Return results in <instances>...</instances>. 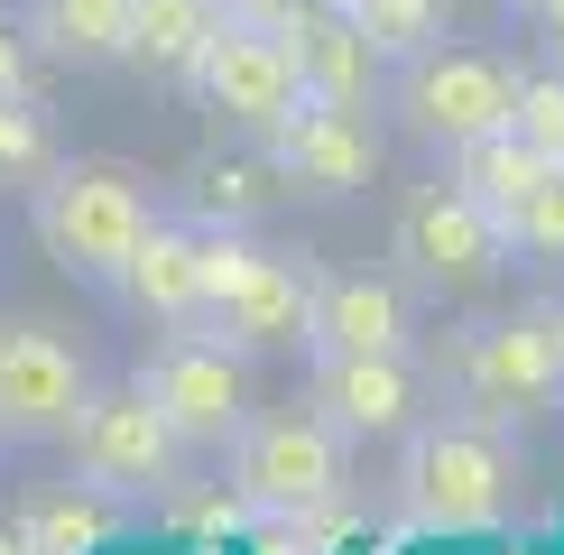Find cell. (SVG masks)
Here are the masks:
<instances>
[{"mask_svg": "<svg viewBox=\"0 0 564 555\" xmlns=\"http://www.w3.org/2000/svg\"><path fill=\"white\" fill-rule=\"evenodd\" d=\"M185 195H195V222L204 231H250V222H269L296 185L278 176V157L260 149V157H204Z\"/></svg>", "mask_w": 564, "mask_h": 555, "instance_id": "ac0fdd59", "label": "cell"}, {"mask_svg": "<svg viewBox=\"0 0 564 555\" xmlns=\"http://www.w3.org/2000/svg\"><path fill=\"white\" fill-rule=\"evenodd\" d=\"M389 111H398L408 139H426V149L454 157V149H473V139L519 121V65L490 56V46H426V56L398 65Z\"/></svg>", "mask_w": 564, "mask_h": 555, "instance_id": "277c9868", "label": "cell"}, {"mask_svg": "<svg viewBox=\"0 0 564 555\" xmlns=\"http://www.w3.org/2000/svg\"><path fill=\"white\" fill-rule=\"evenodd\" d=\"M269 157L278 176L296 185V195H361L370 176H380V121H370V102H324V92H305L288 121L269 130Z\"/></svg>", "mask_w": 564, "mask_h": 555, "instance_id": "4fadbf2b", "label": "cell"}, {"mask_svg": "<svg viewBox=\"0 0 564 555\" xmlns=\"http://www.w3.org/2000/svg\"><path fill=\"white\" fill-rule=\"evenodd\" d=\"M389 250L408 260L416 287H435V296H481L490 278L519 260L509 231H500V214H490L473 185H416V195L398 204Z\"/></svg>", "mask_w": 564, "mask_h": 555, "instance_id": "52a82bcc", "label": "cell"}, {"mask_svg": "<svg viewBox=\"0 0 564 555\" xmlns=\"http://www.w3.org/2000/svg\"><path fill=\"white\" fill-rule=\"evenodd\" d=\"M343 426H324L315 407H269L241 426L231 445V481H241L250 509H278V519H315V509L343 500Z\"/></svg>", "mask_w": 564, "mask_h": 555, "instance_id": "ba28073f", "label": "cell"}, {"mask_svg": "<svg viewBox=\"0 0 564 555\" xmlns=\"http://www.w3.org/2000/svg\"><path fill=\"white\" fill-rule=\"evenodd\" d=\"M546 334H555V370H564V306H546Z\"/></svg>", "mask_w": 564, "mask_h": 555, "instance_id": "f1b7e54d", "label": "cell"}, {"mask_svg": "<svg viewBox=\"0 0 564 555\" xmlns=\"http://www.w3.org/2000/svg\"><path fill=\"white\" fill-rule=\"evenodd\" d=\"M29 37L56 65H130L139 56V0H29Z\"/></svg>", "mask_w": 564, "mask_h": 555, "instance_id": "e0dca14e", "label": "cell"}, {"mask_svg": "<svg viewBox=\"0 0 564 555\" xmlns=\"http://www.w3.org/2000/svg\"><path fill=\"white\" fill-rule=\"evenodd\" d=\"M305 407L343 426L351 445H408V426L426 416V370L408 352H315Z\"/></svg>", "mask_w": 564, "mask_h": 555, "instance_id": "7c38bea8", "label": "cell"}, {"mask_svg": "<svg viewBox=\"0 0 564 555\" xmlns=\"http://www.w3.org/2000/svg\"><path fill=\"white\" fill-rule=\"evenodd\" d=\"M519 491V454L490 416H416L408 454H398V500L426 527H490Z\"/></svg>", "mask_w": 564, "mask_h": 555, "instance_id": "3957f363", "label": "cell"}, {"mask_svg": "<svg viewBox=\"0 0 564 555\" xmlns=\"http://www.w3.org/2000/svg\"><path fill=\"white\" fill-rule=\"evenodd\" d=\"M149 222H158L149 176L121 167V157H56V167L29 185L37 250L75 278V287H102V296H121L139 241H149Z\"/></svg>", "mask_w": 564, "mask_h": 555, "instance_id": "6da1fadb", "label": "cell"}, {"mask_svg": "<svg viewBox=\"0 0 564 555\" xmlns=\"http://www.w3.org/2000/svg\"><path fill=\"white\" fill-rule=\"evenodd\" d=\"M56 167V130L29 92H0V195H29V185Z\"/></svg>", "mask_w": 564, "mask_h": 555, "instance_id": "603a6c76", "label": "cell"}, {"mask_svg": "<svg viewBox=\"0 0 564 555\" xmlns=\"http://www.w3.org/2000/svg\"><path fill=\"white\" fill-rule=\"evenodd\" d=\"M204 334L241 361L315 352V269L288 250H260L250 231H204Z\"/></svg>", "mask_w": 564, "mask_h": 555, "instance_id": "7a4b0ae2", "label": "cell"}, {"mask_svg": "<svg viewBox=\"0 0 564 555\" xmlns=\"http://www.w3.org/2000/svg\"><path fill=\"white\" fill-rule=\"evenodd\" d=\"M408 287L398 278H315V352H408Z\"/></svg>", "mask_w": 564, "mask_h": 555, "instance_id": "2e32d148", "label": "cell"}, {"mask_svg": "<svg viewBox=\"0 0 564 555\" xmlns=\"http://www.w3.org/2000/svg\"><path fill=\"white\" fill-rule=\"evenodd\" d=\"M528 19H536V37H546V46H555V56H564V0H536V10H528Z\"/></svg>", "mask_w": 564, "mask_h": 555, "instance_id": "4316f807", "label": "cell"}, {"mask_svg": "<svg viewBox=\"0 0 564 555\" xmlns=\"http://www.w3.org/2000/svg\"><path fill=\"white\" fill-rule=\"evenodd\" d=\"M0 555H37V546H29V527H0Z\"/></svg>", "mask_w": 564, "mask_h": 555, "instance_id": "83f0119b", "label": "cell"}, {"mask_svg": "<svg viewBox=\"0 0 564 555\" xmlns=\"http://www.w3.org/2000/svg\"><path fill=\"white\" fill-rule=\"evenodd\" d=\"M185 92H195V102L214 111L223 130H250V139H269V130L305 102L288 37H278L269 19H250V10H223V29H214V46L195 56Z\"/></svg>", "mask_w": 564, "mask_h": 555, "instance_id": "8fae6325", "label": "cell"}, {"mask_svg": "<svg viewBox=\"0 0 564 555\" xmlns=\"http://www.w3.org/2000/svg\"><path fill=\"white\" fill-rule=\"evenodd\" d=\"M93 399V361L65 324L0 315V445H65Z\"/></svg>", "mask_w": 564, "mask_h": 555, "instance_id": "8992f818", "label": "cell"}, {"mask_svg": "<svg viewBox=\"0 0 564 555\" xmlns=\"http://www.w3.org/2000/svg\"><path fill=\"white\" fill-rule=\"evenodd\" d=\"M343 10H351V29L380 46V65H408L426 46H444V0H343Z\"/></svg>", "mask_w": 564, "mask_h": 555, "instance_id": "7402d4cb", "label": "cell"}, {"mask_svg": "<svg viewBox=\"0 0 564 555\" xmlns=\"http://www.w3.org/2000/svg\"><path fill=\"white\" fill-rule=\"evenodd\" d=\"M29 56H37L29 19H0V92H29Z\"/></svg>", "mask_w": 564, "mask_h": 555, "instance_id": "484cf974", "label": "cell"}, {"mask_svg": "<svg viewBox=\"0 0 564 555\" xmlns=\"http://www.w3.org/2000/svg\"><path fill=\"white\" fill-rule=\"evenodd\" d=\"M500 10H536V0H500Z\"/></svg>", "mask_w": 564, "mask_h": 555, "instance_id": "4dcf8cb0", "label": "cell"}, {"mask_svg": "<svg viewBox=\"0 0 564 555\" xmlns=\"http://www.w3.org/2000/svg\"><path fill=\"white\" fill-rule=\"evenodd\" d=\"M214 29H223L214 0H139V56H130V65L185 84V75H195V56L214 46Z\"/></svg>", "mask_w": 564, "mask_h": 555, "instance_id": "d6986e66", "label": "cell"}, {"mask_svg": "<svg viewBox=\"0 0 564 555\" xmlns=\"http://www.w3.org/2000/svg\"><path fill=\"white\" fill-rule=\"evenodd\" d=\"M260 19L288 37L305 92H324V102H370V92H380V46L351 29L343 0H269Z\"/></svg>", "mask_w": 564, "mask_h": 555, "instance_id": "5bb4252c", "label": "cell"}, {"mask_svg": "<svg viewBox=\"0 0 564 555\" xmlns=\"http://www.w3.org/2000/svg\"><path fill=\"white\" fill-rule=\"evenodd\" d=\"M454 389L463 407L490 426H536L564 407V370H555V334L546 315H490L454 342Z\"/></svg>", "mask_w": 564, "mask_h": 555, "instance_id": "30bf717a", "label": "cell"}, {"mask_svg": "<svg viewBox=\"0 0 564 555\" xmlns=\"http://www.w3.org/2000/svg\"><path fill=\"white\" fill-rule=\"evenodd\" d=\"M555 176H564V157H555Z\"/></svg>", "mask_w": 564, "mask_h": 555, "instance_id": "1f68e13d", "label": "cell"}, {"mask_svg": "<svg viewBox=\"0 0 564 555\" xmlns=\"http://www.w3.org/2000/svg\"><path fill=\"white\" fill-rule=\"evenodd\" d=\"M546 167H555V157H536L519 130H490V139H473V149H454V185H473L490 214H509V204H519Z\"/></svg>", "mask_w": 564, "mask_h": 555, "instance_id": "ffe728a7", "label": "cell"}, {"mask_svg": "<svg viewBox=\"0 0 564 555\" xmlns=\"http://www.w3.org/2000/svg\"><path fill=\"white\" fill-rule=\"evenodd\" d=\"M500 231H509V250H519L528 269H564V176L546 167V176H536L528 195L500 214Z\"/></svg>", "mask_w": 564, "mask_h": 555, "instance_id": "cb8c5ba5", "label": "cell"}, {"mask_svg": "<svg viewBox=\"0 0 564 555\" xmlns=\"http://www.w3.org/2000/svg\"><path fill=\"white\" fill-rule=\"evenodd\" d=\"M65 454H75V481H93L102 500H158V491H176V472H185L195 445L167 426V407H158L139 380H111V389L93 380Z\"/></svg>", "mask_w": 564, "mask_h": 555, "instance_id": "5b68a950", "label": "cell"}, {"mask_svg": "<svg viewBox=\"0 0 564 555\" xmlns=\"http://www.w3.org/2000/svg\"><path fill=\"white\" fill-rule=\"evenodd\" d=\"M19 527H29L37 555H93V546L111 537V500L93 491V481H75V491H37Z\"/></svg>", "mask_w": 564, "mask_h": 555, "instance_id": "44dd1931", "label": "cell"}, {"mask_svg": "<svg viewBox=\"0 0 564 555\" xmlns=\"http://www.w3.org/2000/svg\"><path fill=\"white\" fill-rule=\"evenodd\" d=\"M509 130H519L536 157H564V65L519 75V121H509Z\"/></svg>", "mask_w": 564, "mask_h": 555, "instance_id": "d4e9b609", "label": "cell"}, {"mask_svg": "<svg viewBox=\"0 0 564 555\" xmlns=\"http://www.w3.org/2000/svg\"><path fill=\"white\" fill-rule=\"evenodd\" d=\"M121 306L139 324H167V334L204 315V222H167V214L149 222V241L121 278Z\"/></svg>", "mask_w": 564, "mask_h": 555, "instance_id": "9a60e30c", "label": "cell"}, {"mask_svg": "<svg viewBox=\"0 0 564 555\" xmlns=\"http://www.w3.org/2000/svg\"><path fill=\"white\" fill-rule=\"evenodd\" d=\"M214 10H250V19H260V10H269V0H214Z\"/></svg>", "mask_w": 564, "mask_h": 555, "instance_id": "f546056e", "label": "cell"}, {"mask_svg": "<svg viewBox=\"0 0 564 555\" xmlns=\"http://www.w3.org/2000/svg\"><path fill=\"white\" fill-rule=\"evenodd\" d=\"M139 389L167 407V426H176L195 454H204V445H214V454L241 445V426L260 416V399H250V361L231 352V342H214L204 324H176V334L139 361Z\"/></svg>", "mask_w": 564, "mask_h": 555, "instance_id": "9c48e42d", "label": "cell"}]
</instances>
